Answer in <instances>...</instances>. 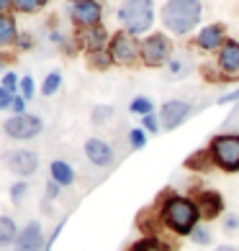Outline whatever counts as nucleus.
<instances>
[{
    "instance_id": "obj_36",
    "label": "nucleus",
    "mask_w": 239,
    "mask_h": 251,
    "mask_svg": "<svg viewBox=\"0 0 239 251\" xmlns=\"http://www.w3.org/2000/svg\"><path fill=\"white\" fill-rule=\"evenodd\" d=\"M13 8V0H0V16H5V10Z\"/></svg>"
},
{
    "instance_id": "obj_24",
    "label": "nucleus",
    "mask_w": 239,
    "mask_h": 251,
    "mask_svg": "<svg viewBox=\"0 0 239 251\" xmlns=\"http://www.w3.org/2000/svg\"><path fill=\"white\" fill-rule=\"evenodd\" d=\"M41 5H47V0H13V8L21 10V13H33Z\"/></svg>"
},
{
    "instance_id": "obj_14",
    "label": "nucleus",
    "mask_w": 239,
    "mask_h": 251,
    "mask_svg": "<svg viewBox=\"0 0 239 251\" xmlns=\"http://www.w3.org/2000/svg\"><path fill=\"white\" fill-rule=\"evenodd\" d=\"M80 41H83V47L90 54H95V51H100V47H103V41H106V28H100V26L85 28L83 33H80Z\"/></svg>"
},
{
    "instance_id": "obj_37",
    "label": "nucleus",
    "mask_w": 239,
    "mask_h": 251,
    "mask_svg": "<svg viewBox=\"0 0 239 251\" xmlns=\"http://www.w3.org/2000/svg\"><path fill=\"white\" fill-rule=\"evenodd\" d=\"M57 192H60V185L52 179V182H49V198H57Z\"/></svg>"
},
{
    "instance_id": "obj_20",
    "label": "nucleus",
    "mask_w": 239,
    "mask_h": 251,
    "mask_svg": "<svg viewBox=\"0 0 239 251\" xmlns=\"http://www.w3.org/2000/svg\"><path fill=\"white\" fill-rule=\"evenodd\" d=\"M131 251H170V249H167L162 241H159V238L147 236V238H142V241H136Z\"/></svg>"
},
{
    "instance_id": "obj_33",
    "label": "nucleus",
    "mask_w": 239,
    "mask_h": 251,
    "mask_svg": "<svg viewBox=\"0 0 239 251\" xmlns=\"http://www.w3.org/2000/svg\"><path fill=\"white\" fill-rule=\"evenodd\" d=\"M16 110V116H24V108H26V100L24 98H13V105H10Z\"/></svg>"
},
{
    "instance_id": "obj_30",
    "label": "nucleus",
    "mask_w": 239,
    "mask_h": 251,
    "mask_svg": "<svg viewBox=\"0 0 239 251\" xmlns=\"http://www.w3.org/2000/svg\"><path fill=\"white\" fill-rule=\"evenodd\" d=\"M10 105H13V93H8V90L0 85V110H3V108H10Z\"/></svg>"
},
{
    "instance_id": "obj_40",
    "label": "nucleus",
    "mask_w": 239,
    "mask_h": 251,
    "mask_svg": "<svg viewBox=\"0 0 239 251\" xmlns=\"http://www.w3.org/2000/svg\"><path fill=\"white\" fill-rule=\"evenodd\" d=\"M216 251H237V249H234V246H219Z\"/></svg>"
},
{
    "instance_id": "obj_16",
    "label": "nucleus",
    "mask_w": 239,
    "mask_h": 251,
    "mask_svg": "<svg viewBox=\"0 0 239 251\" xmlns=\"http://www.w3.org/2000/svg\"><path fill=\"white\" fill-rule=\"evenodd\" d=\"M219 62H221V67H224L226 72H237L239 70V44L237 41L226 44L221 56H219Z\"/></svg>"
},
{
    "instance_id": "obj_6",
    "label": "nucleus",
    "mask_w": 239,
    "mask_h": 251,
    "mask_svg": "<svg viewBox=\"0 0 239 251\" xmlns=\"http://www.w3.org/2000/svg\"><path fill=\"white\" fill-rule=\"evenodd\" d=\"M5 164L13 175L21 177H29L39 169V154L36 151H29V149H18V151H8L5 156Z\"/></svg>"
},
{
    "instance_id": "obj_32",
    "label": "nucleus",
    "mask_w": 239,
    "mask_h": 251,
    "mask_svg": "<svg viewBox=\"0 0 239 251\" xmlns=\"http://www.w3.org/2000/svg\"><path fill=\"white\" fill-rule=\"evenodd\" d=\"M16 85H18V77H16L13 72H8V75L3 77V87L8 90V93H13V90H16Z\"/></svg>"
},
{
    "instance_id": "obj_28",
    "label": "nucleus",
    "mask_w": 239,
    "mask_h": 251,
    "mask_svg": "<svg viewBox=\"0 0 239 251\" xmlns=\"http://www.w3.org/2000/svg\"><path fill=\"white\" fill-rule=\"evenodd\" d=\"M26 192H29V185H26V182H18V185L10 187V198H13V202H21Z\"/></svg>"
},
{
    "instance_id": "obj_25",
    "label": "nucleus",
    "mask_w": 239,
    "mask_h": 251,
    "mask_svg": "<svg viewBox=\"0 0 239 251\" xmlns=\"http://www.w3.org/2000/svg\"><path fill=\"white\" fill-rule=\"evenodd\" d=\"M131 110L139 113V116H152V100L149 98H136L131 102Z\"/></svg>"
},
{
    "instance_id": "obj_34",
    "label": "nucleus",
    "mask_w": 239,
    "mask_h": 251,
    "mask_svg": "<svg viewBox=\"0 0 239 251\" xmlns=\"http://www.w3.org/2000/svg\"><path fill=\"white\" fill-rule=\"evenodd\" d=\"M144 128L149 131V133H157V121H154V116H144Z\"/></svg>"
},
{
    "instance_id": "obj_5",
    "label": "nucleus",
    "mask_w": 239,
    "mask_h": 251,
    "mask_svg": "<svg viewBox=\"0 0 239 251\" xmlns=\"http://www.w3.org/2000/svg\"><path fill=\"white\" fill-rule=\"evenodd\" d=\"M41 118L36 116H29V113H24V116H13V118H8L5 121V133L10 136V139H21V141H29L33 139V136H39L41 133Z\"/></svg>"
},
{
    "instance_id": "obj_35",
    "label": "nucleus",
    "mask_w": 239,
    "mask_h": 251,
    "mask_svg": "<svg viewBox=\"0 0 239 251\" xmlns=\"http://www.w3.org/2000/svg\"><path fill=\"white\" fill-rule=\"evenodd\" d=\"M224 228H226V231H234V228H239V218H237V215H229V218L224 221Z\"/></svg>"
},
{
    "instance_id": "obj_19",
    "label": "nucleus",
    "mask_w": 239,
    "mask_h": 251,
    "mask_svg": "<svg viewBox=\"0 0 239 251\" xmlns=\"http://www.w3.org/2000/svg\"><path fill=\"white\" fill-rule=\"evenodd\" d=\"M18 238V231H16V223L5 218V215H0V246H8L13 244Z\"/></svg>"
},
{
    "instance_id": "obj_8",
    "label": "nucleus",
    "mask_w": 239,
    "mask_h": 251,
    "mask_svg": "<svg viewBox=\"0 0 239 251\" xmlns=\"http://www.w3.org/2000/svg\"><path fill=\"white\" fill-rule=\"evenodd\" d=\"M136 54H139V44H136L134 36H129V33H119V36L111 41V59L113 62L129 64V62L136 59Z\"/></svg>"
},
{
    "instance_id": "obj_1",
    "label": "nucleus",
    "mask_w": 239,
    "mask_h": 251,
    "mask_svg": "<svg viewBox=\"0 0 239 251\" xmlns=\"http://www.w3.org/2000/svg\"><path fill=\"white\" fill-rule=\"evenodd\" d=\"M159 218H162V223H165L173 233H178V236H190L193 228L198 226L201 213H198L196 200L173 195V198L165 200L162 210H159Z\"/></svg>"
},
{
    "instance_id": "obj_9",
    "label": "nucleus",
    "mask_w": 239,
    "mask_h": 251,
    "mask_svg": "<svg viewBox=\"0 0 239 251\" xmlns=\"http://www.w3.org/2000/svg\"><path fill=\"white\" fill-rule=\"evenodd\" d=\"M170 51H173V47H170V41H167L165 36H149V39L144 41V47H142L144 62L152 64V67L162 64L167 56H170Z\"/></svg>"
},
{
    "instance_id": "obj_7",
    "label": "nucleus",
    "mask_w": 239,
    "mask_h": 251,
    "mask_svg": "<svg viewBox=\"0 0 239 251\" xmlns=\"http://www.w3.org/2000/svg\"><path fill=\"white\" fill-rule=\"evenodd\" d=\"M100 16H103V10H100L98 0H72V21L75 24L93 28V26H98Z\"/></svg>"
},
{
    "instance_id": "obj_12",
    "label": "nucleus",
    "mask_w": 239,
    "mask_h": 251,
    "mask_svg": "<svg viewBox=\"0 0 239 251\" xmlns=\"http://www.w3.org/2000/svg\"><path fill=\"white\" fill-rule=\"evenodd\" d=\"M196 205H198L201 218H206V221L219 218L221 210H224V200H221V195H219L216 190H203V192H198Z\"/></svg>"
},
{
    "instance_id": "obj_17",
    "label": "nucleus",
    "mask_w": 239,
    "mask_h": 251,
    "mask_svg": "<svg viewBox=\"0 0 239 251\" xmlns=\"http://www.w3.org/2000/svg\"><path fill=\"white\" fill-rule=\"evenodd\" d=\"M52 179L57 185H72L75 182V172L67 162H52Z\"/></svg>"
},
{
    "instance_id": "obj_11",
    "label": "nucleus",
    "mask_w": 239,
    "mask_h": 251,
    "mask_svg": "<svg viewBox=\"0 0 239 251\" xmlns=\"http://www.w3.org/2000/svg\"><path fill=\"white\" fill-rule=\"evenodd\" d=\"M188 116H190V105L183 100H170L162 105V110H159V121H162L165 128H178Z\"/></svg>"
},
{
    "instance_id": "obj_15",
    "label": "nucleus",
    "mask_w": 239,
    "mask_h": 251,
    "mask_svg": "<svg viewBox=\"0 0 239 251\" xmlns=\"http://www.w3.org/2000/svg\"><path fill=\"white\" fill-rule=\"evenodd\" d=\"M221 39H224V28L221 26H206L198 33V47L211 51V49H216L221 44Z\"/></svg>"
},
{
    "instance_id": "obj_13",
    "label": "nucleus",
    "mask_w": 239,
    "mask_h": 251,
    "mask_svg": "<svg viewBox=\"0 0 239 251\" xmlns=\"http://www.w3.org/2000/svg\"><path fill=\"white\" fill-rule=\"evenodd\" d=\"M85 154H88V159L95 167H108L113 162V149L106 141H100V139H90L85 144Z\"/></svg>"
},
{
    "instance_id": "obj_38",
    "label": "nucleus",
    "mask_w": 239,
    "mask_h": 251,
    "mask_svg": "<svg viewBox=\"0 0 239 251\" xmlns=\"http://www.w3.org/2000/svg\"><path fill=\"white\" fill-rule=\"evenodd\" d=\"M234 100H239V90H237V93H232V95H224L221 98V102H234Z\"/></svg>"
},
{
    "instance_id": "obj_39",
    "label": "nucleus",
    "mask_w": 239,
    "mask_h": 251,
    "mask_svg": "<svg viewBox=\"0 0 239 251\" xmlns=\"http://www.w3.org/2000/svg\"><path fill=\"white\" fill-rule=\"evenodd\" d=\"M16 41H18V47H24V49H29V44H31V39H29V36H18Z\"/></svg>"
},
{
    "instance_id": "obj_2",
    "label": "nucleus",
    "mask_w": 239,
    "mask_h": 251,
    "mask_svg": "<svg viewBox=\"0 0 239 251\" xmlns=\"http://www.w3.org/2000/svg\"><path fill=\"white\" fill-rule=\"evenodd\" d=\"M162 21L170 31L188 33L201 21V3L198 0H170L162 10Z\"/></svg>"
},
{
    "instance_id": "obj_26",
    "label": "nucleus",
    "mask_w": 239,
    "mask_h": 251,
    "mask_svg": "<svg viewBox=\"0 0 239 251\" xmlns=\"http://www.w3.org/2000/svg\"><path fill=\"white\" fill-rule=\"evenodd\" d=\"M111 113H113L111 105H98V108L93 110V123H103V121H108V118H111Z\"/></svg>"
},
{
    "instance_id": "obj_4",
    "label": "nucleus",
    "mask_w": 239,
    "mask_h": 251,
    "mask_svg": "<svg viewBox=\"0 0 239 251\" xmlns=\"http://www.w3.org/2000/svg\"><path fill=\"white\" fill-rule=\"evenodd\" d=\"M211 156L224 172H239V136H216Z\"/></svg>"
},
{
    "instance_id": "obj_10",
    "label": "nucleus",
    "mask_w": 239,
    "mask_h": 251,
    "mask_svg": "<svg viewBox=\"0 0 239 251\" xmlns=\"http://www.w3.org/2000/svg\"><path fill=\"white\" fill-rule=\"evenodd\" d=\"M47 244H44V233H41V223L31 221L24 231L16 238V251H44Z\"/></svg>"
},
{
    "instance_id": "obj_23",
    "label": "nucleus",
    "mask_w": 239,
    "mask_h": 251,
    "mask_svg": "<svg viewBox=\"0 0 239 251\" xmlns=\"http://www.w3.org/2000/svg\"><path fill=\"white\" fill-rule=\"evenodd\" d=\"M209 159H211V151H198L196 156H190L188 162H185V167H190V169H209L211 164H209Z\"/></svg>"
},
{
    "instance_id": "obj_31",
    "label": "nucleus",
    "mask_w": 239,
    "mask_h": 251,
    "mask_svg": "<svg viewBox=\"0 0 239 251\" xmlns=\"http://www.w3.org/2000/svg\"><path fill=\"white\" fill-rule=\"evenodd\" d=\"M90 62H93L95 67H108V62H111V56L103 51V49H100V51H95L93 54V59H90Z\"/></svg>"
},
{
    "instance_id": "obj_29",
    "label": "nucleus",
    "mask_w": 239,
    "mask_h": 251,
    "mask_svg": "<svg viewBox=\"0 0 239 251\" xmlns=\"http://www.w3.org/2000/svg\"><path fill=\"white\" fill-rule=\"evenodd\" d=\"M21 93H24V100H31L33 98V79L31 77L21 79Z\"/></svg>"
},
{
    "instance_id": "obj_27",
    "label": "nucleus",
    "mask_w": 239,
    "mask_h": 251,
    "mask_svg": "<svg viewBox=\"0 0 239 251\" xmlns=\"http://www.w3.org/2000/svg\"><path fill=\"white\" fill-rule=\"evenodd\" d=\"M129 141H131L134 149H142V146L147 144V136H144L142 128H134V131H129Z\"/></svg>"
},
{
    "instance_id": "obj_41",
    "label": "nucleus",
    "mask_w": 239,
    "mask_h": 251,
    "mask_svg": "<svg viewBox=\"0 0 239 251\" xmlns=\"http://www.w3.org/2000/svg\"><path fill=\"white\" fill-rule=\"evenodd\" d=\"M0 70H3V64H0Z\"/></svg>"
},
{
    "instance_id": "obj_18",
    "label": "nucleus",
    "mask_w": 239,
    "mask_h": 251,
    "mask_svg": "<svg viewBox=\"0 0 239 251\" xmlns=\"http://www.w3.org/2000/svg\"><path fill=\"white\" fill-rule=\"evenodd\" d=\"M18 39V28H16V21L10 16H0V47L16 41Z\"/></svg>"
},
{
    "instance_id": "obj_21",
    "label": "nucleus",
    "mask_w": 239,
    "mask_h": 251,
    "mask_svg": "<svg viewBox=\"0 0 239 251\" xmlns=\"http://www.w3.org/2000/svg\"><path fill=\"white\" fill-rule=\"evenodd\" d=\"M190 241L198 244V246H209L213 241V236H211V231L206 226H196V228H193V233H190Z\"/></svg>"
},
{
    "instance_id": "obj_22",
    "label": "nucleus",
    "mask_w": 239,
    "mask_h": 251,
    "mask_svg": "<svg viewBox=\"0 0 239 251\" xmlns=\"http://www.w3.org/2000/svg\"><path fill=\"white\" fill-rule=\"evenodd\" d=\"M60 85H62V75H60V72H49L47 79H44L41 93H44V95H54L57 90H60Z\"/></svg>"
},
{
    "instance_id": "obj_3",
    "label": "nucleus",
    "mask_w": 239,
    "mask_h": 251,
    "mask_svg": "<svg viewBox=\"0 0 239 251\" xmlns=\"http://www.w3.org/2000/svg\"><path fill=\"white\" fill-rule=\"evenodd\" d=\"M152 18H154L152 0H126V3L119 8V21L123 24V28H126L131 36L134 33L149 31Z\"/></svg>"
}]
</instances>
